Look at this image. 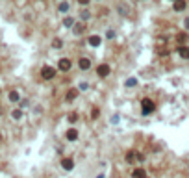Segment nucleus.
Segmentation results:
<instances>
[{"label":"nucleus","instance_id":"f257e3e1","mask_svg":"<svg viewBox=\"0 0 189 178\" xmlns=\"http://www.w3.org/2000/svg\"><path fill=\"white\" fill-rule=\"evenodd\" d=\"M154 110H156V104H154V100L152 99H143L141 100V111H143V115L152 113Z\"/></svg>","mask_w":189,"mask_h":178},{"label":"nucleus","instance_id":"f03ea898","mask_svg":"<svg viewBox=\"0 0 189 178\" xmlns=\"http://www.w3.org/2000/svg\"><path fill=\"white\" fill-rule=\"evenodd\" d=\"M41 76L45 80H52L54 76H56V69L54 67H48V65H45L41 69Z\"/></svg>","mask_w":189,"mask_h":178},{"label":"nucleus","instance_id":"7ed1b4c3","mask_svg":"<svg viewBox=\"0 0 189 178\" xmlns=\"http://www.w3.org/2000/svg\"><path fill=\"white\" fill-rule=\"evenodd\" d=\"M71 67H72V63H71V59H69V58H61L60 61H58V69L63 71V73L71 71Z\"/></svg>","mask_w":189,"mask_h":178},{"label":"nucleus","instance_id":"20e7f679","mask_svg":"<svg viewBox=\"0 0 189 178\" xmlns=\"http://www.w3.org/2000/svg\"><path fill=\"white\" fill-rule=\"evenodd\" d=\"M143 161V154H139V152H134V150H130L128 154H126V163H134V161Z\"/></svg>","mask_w":189,"mask_h":178},{"label":"nucleus","instance_id":"39448f33","mask_svg":"<svg viewBox=\"0 0 189 178\" xmlns=\"http://www.w3.org/2000/svg\"><path fill=\"white\" fill-rule=\"evenodd\" d=\"M109 71H111V69H109V65H106V63H102V65L97 67V74H98L100 78H106V76L109 74Z\"/></svg>","mask_w":189,"mask_h":178},{"label":"nucleus","instance_id":"423d86ee","mask_svg":"<svg viewBox=\"0 0 189 178\" xmlns=\"http://www.w3.org/2000/svg\"><path fill=\"white\" fill-rule=\"evenodd\" d=\"M78 67H80L82 71H89V69H91V59L89 58H80L78 59Z\"/></svg>","mask_w":189,"mask_h":178},{"label":"nucleus","instance_id":"0eeeda50","mask_svg":"<svg viewBox=\"0 0 189 178\" xmlns=\"http://www.w3.org/2000/svg\"><path fill=\"white\" fill-rule=\"evenodd\" d=\"M172 8H174V11H184L187 8V2L186 0H174L172 2Z\"/></svg>","mask_w":189,"mask_h":178},{"label":"nucleus","instance_id":"6e6552de","mask_svg":"<svg viewBox=\"0 0 189 178\" xmlns=\"http://www.w3.org/2000/svg\"><path fill=\"white\" fill-rule=\"evenodd\" d=\"M61 167L65 169V171H72V169H74V159L63 158V159H61Z\"/></svg>","mask_w":189,"mask_h":178},{"label":"nucleus","instance_id":"1a4fd4ad","mask_svg":"<svg viewBox=\"0 0 189 178\" xmlns=\"http://www.w3.org/2000/svg\"><path fill=\"white\" fill-rule=\"evenodd\" d=\"M76 97H78V89H76V87H72V89H69V91H67L65 100H67V102H72V100H76Z\"/></svg>","mask_w":189,"mask_h":178},{"label":"nucleus","instance_id":"9d476101","mask_svg":"<svg viewBox=\"0 0 189 178\" xmlns=\"http://www.w3.org/2000/svg\"><path fill=\"white\" fill-rule=\"evenodd\" d=\"M72 32L76 34V35H82L85 32V24L84 22H74V26H72Z\"/></svg>","mask_w":189,"mask_h":178},{"label":"nucleus","instance_id":"9b49d317","mask_svg":"<svg viewBox=\"0 0 189 178\" xmlns=\"http://www.w3.org/2000/svg\"><path fill=\"white\" fill-rule=\"evenodd\" d=\"M100 43H102L100 35H89V39H87V45H91V46H98Z\"/></svg>","mask_w":189,"mask_h":178},{"label":"nucleus","instance_id":"f8f14e48","mask_svg":"<svg viewBox=\"0 0 189 178\" xmlns=\"http://www.w3.org/2000/svg\"><path fill=\"white\" fill-rule=\"evenodd\" d=\"M178 54L184 59H189V46L187 45H180V46H178Z\"/></svg>","mask_w":189,"mask_h":178},{"label":"nucleus","instance_id":"ddd939ff","mask_svg":"<svg viewBox=\"0 0 189 178\" xmlns=\"http://www.w3.org/2000/svg\"><path fill=\"white\" fill-rule=\"evenodd\" d=\"M65 138H67V141H76V139H78V132H76L74 128H71V130H67Z\"/></svg>","mask_w":189,"mask_h":178},{"label":"nucleus","instance_id":"4468645a","mask_svg":"<svg viewBox=\"0 0 189 178\" xmlns=\"http://www.w3.org/2000/svg\"><path fill=\"white\" fill-rule=\"evenodd\" d=\"M117 11H119V15H130V8L126 6V4H117Z\"/></svg>","mask_w":189,"mask_h":178},{"label":"nucleus","instance_id":"2eb2a0df","mask_svg":"<svg viewBox=\"0 0 189 178\" xmlns=\"http://www.w3.org/2000/svg\"><path fill=\"white\" fill-rule=\"evenodd\" d=\"M132 176H134V178H147V173H145V169H141V167H137V169H134V173H132Z\"/></svg>","mask_w":189,"mask_h":178},{"label":"nucleus","instance_id":"dca6fc26","mask_svg":"<svg viewBox=\"0 0 189 178\" xmlns=\"http://www.w3.org/2000/svg\"><path fill=\"white\" fill-rule=\"evenodd\" d=\"M21 100V97H19V93L13 89V91H9V102H13V104H17Z\"/></svg>","mask_w":189,"mask_h":178},{"label":"nucleus","instance_id":"f3484780","mask_svg":"<svg viewBox=\"0 0 189 178\" xmlns=\"http://www.w3.org/2000/svg\"><path fill=\"white\" fill-rule=\"evenodd\" d=\"M63 26H65V28H72V26H74V19H72V17H65V19H63Z\"/></svg>","mask_w":189,"mask_h":178},{"label":"nucleus","instance_id":"a211bd4d","mask_svg":"<svg viewBox=\"0 0 189 178\" xmlns=\"http://www.w3.org/2000/svg\"><path fill=\"white\" fill-rule=\"evenodd\" d=\"M11 119H13V121H21V119H22V111H21V110H13V111H11Z\"/></svg>","mask_w":189,"mask_h":178},{"label":"nucleus","instance_id":"6ab92c4d","mask_svg":"<svg viewBox=\"0 0 189 178\" xmlns=\"http://www.w3.org/2000/svg\"><path fill=\"white\" fill-rule=\"evenodd\" d=\"M52 46H54V48H61V46H63V39H60V37L52 39Z\"/></svg>","mask_w":189,"mask_h":178},{"label":"nucleus","instance_id":"aec40b11","mask_svg":"<svg viewBox=\"0 0 189 178\" xmlns=\"http://www.w3.org/2000/svg\"><path fill=\"white\" fill-rule=\"evenodd\" d=\"M124 85H126V87H134V85H137V80H135V78H128Z\"/></svg>","mask_w":189,"mask_h":178},{"label":"nucleus","instance_id":"412c9836","mask_svg":"<svg viewBox=\"0 0 189 178\" xmlns=\"http://www.w3.org/2000/svg\"><path fill=\"white\" fill-rule=\"evenodd\" d=\"M80 17H82V20H87L89 17H91V13H89V9H82V13H80Z\"/></svg>","mask_w":189,"mask_h":178},{"label":"nucleus","instance_id":"4be33fe9","mask_svg":"<svg viewBox=\"0 0 189 178\" xmlns=\"http://www.w3.org/2000/svg\"><path fill=\"white\" fill-rule=\"evenodd\" d=\"M67 121H69V122H76V121H78V113H69Z\"/></svg>","mask_w":189,"mask_h":178},{"label":"nucleus","instance_id":"5701e85b","mask_svg":"<svg viewBox=\"0 0 189 178\" xmlns=\"http://www.w3.org/2000/svg\"><path fill=\"white\" fill-rule=\"evenodd\" d=\"M67 9H69V4H67V2H61V4H60V11H61V13H65Z\"/></svg>","mask_w":189,"mask_h":178},{"label":"nucleus","instance_id":"b1692460","mask_svg":"<svg viewBox=\"0 0 189 178\" xmlns=\"http://www.w3.org/2000/svg\"><path fill=\"white\" fill-rule=\"evenodd\" d=\"M176 39H178V43H184V41L187 39V35H186V34H180V35H178Z\"/></svg>","mask_w":189,"mask_h":178},{"label":"nucleus","instance_id":"393cba45","mask_svg":"<svg viewBox=\"0 0 189 178\" xmlns=\"http://www.w3.org/2000/svg\"><path fill=\"white\" fill-rule=\"evenodd\" d=\"M108 37H109V39H113V37H115V32H113V30H109V32H108Z\"/></svg>","mask_w":189,"mask_h":178},{"label":"nucleus","instance_id":"a878e982","mask_svg":"<svg viewBox=\"0 0 189 178\" xmlns=\"http://www.w3.org/2000/svg\"><path fill=\"white\" fill-rule=\"evenodd\" d=\"M97 117H98V110L95 108V110H93V119H97Z\"/></svg>","mask_w":189,"mask_h":178},{"label":"nucleus","instance_id":"bb28decb","mask_svg":"<svg viewBox=\"0 0 189 178\" xmlns=\"http://www.w3.org/2000/svg\"><path fill=\"white\" fill-rule=\"evenodd\" d=\"M78 2H80V4H82V6H87V4H89V2H91V0H78Z\"/></svg>","mask_w":189,"mask_h":178},{"label":"nucleus","instance_id":"cd10ccee","mask_svg":"<svg viewBox=\"0 0 189 178\" xmlns=\"http://www.w3.org/2000/svg\"><path fill=\"white\" fill-rule=\"evenodd\" d=\"M184 26H186V28H187V30H189V17H187V19H186V20H184Z\"/></svg>","mask_w":189,"mask_h":178},{"label":"nucleus","instance_id":"c85d7f7f","mask_svg":"<svg viewBox=\"0 0 189 178\" xmlns=\"http://www.w3.org/2000/svg\"><path fill=\"white\" fill-rule=\"evenodd\" d=\"M0 93H2V89H0Z\"/></svg>","mask_w":189,"mask_h":178},{"label":"nucleus","instance_id":"c756f323","mask_svg":"<svg viewBox=\"0 0 189 178\" xmlns=\"http://www.w3.org/2000/svg\"><path fill=\"white\" fill-rule=\"evenodd\" d=\"M0 139H2V136H0Z\"/></svg>","mask_w":189,"mask_h":178},{"label":"nucleus","instance_id":"7c9ffc66","mask_svg":"<svg viewBox=\"0 0 189 178\" xmlns=\"http://www.w3.org/2000/svg\"><path fill=\"white\" fill-rule=\"evenodd\" d=\"M172 2H174V0H172Z\"/></svg>","mask_w":189,"mask_h":178}]
</instances>
